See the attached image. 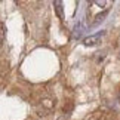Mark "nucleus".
<instances>
[{
    "mask_svg": "<svg viewBox=\"0 0 120 120\" xmlns=\"http://www.w3.org/2000/svg\"><path fill=\"white\" fill-rule=\"evenodd\" d=\"M55 6H56V11L59 13V18H62V9H61V2H55Z\"/></svg>",
    "mask_w": 120,
    "mask_h": 120,
    "instance_id": "nucleus-2",
    "label": "nucleus"
},
{
    "mask_svg": "<svg viewBox=\"0 0 120 120\" xmlns=\"http://www.w3.org/2000/svg\"><path fill=\"white\" fill-rule=\"evenodd\" d=\"M104 36V33H98V34H95V36H90V37H87L83 40V43H85L86 46H92V45H96L99 41V39Z\"/></svg>",
    "mask_w": 120,
    "mask_h": 120,
    "instance_id": "nucleus-1",
    "label": "nucleus"
},
{
    "mask_svg": "<svg viewBox=\"0 0 120 120\" xmlns=\"http://www.w3.org/2000/svg\"><path fill=\"white\" fill-rule=\"evenodd\" d=\"M0 31H2V25H0ZM0 36H2V34H0Z\"/></svg>",
    "mask_w": 120,
    "mask_h": 120,
    "instance_id": "nucleus-3",
    "label": "nucleus"
}]
</instances>
